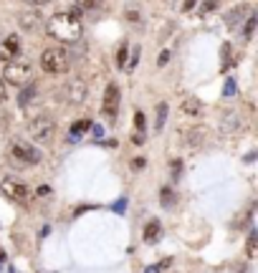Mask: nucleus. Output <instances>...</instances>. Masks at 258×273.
Segmentation results:
<instances>
[{"label":"nucleus","instance_id":"f257e3e1","mask_svg":"<svg viewBox=\"0 0 258 273\" xmlns=\"http://www.w3.org/2000/svg\"><path fill=\"white\" fill-rule=\"evenodd\" d=\"M81 21L76 13H56L48 21V36L59 43H76L81 38Z\"/></svg>","mask_w":258,"mask_h":273},{"label":"nucleus","instance_id":"f03ea898","mask_svg":"<svg viewBox=\"0 0 258 273\" xmlns=\"http://www.w3.org/2000/svg\"><path fill=\"white\" fill-rule=\"evenodd\" d=\"M41 66H43L46 74H66V71L71 69V56H69L66 48L54 46V48L43 51V56H41Z\"/></svg>","mask_w":258,"mask_h":273},{"label":"nucleus","instance_id":"7ed1b4c3","mask_svg":"<svg viewBox=\"0 0 258 273\" xmlns=\"http://www.w3.org/2000/svg\"><path fill=\"white\" fill-rule=\"evenodd\" d=\"M54 132H56V122L48 114H38L28 122V134L33 137L36 144H48L54 139Z\"/></svg>","mask_w":258,"mask_h":273},{"label":"nucleus","instance_id":"20e7f679","mask_svg":"<svg viewBox=\"0 0 258 273\" xmlns=\"http://www.w3.org/2000/svg\"><path fill=\"white\" fill-rule=\"evenodd\" d=\"M3 76L13 86H26L33 79V66L26 64V61H11V64H6V74Z\"/></svg>","mask_w":258,"mask_h":273},{"label":"nucleus","instance_id":"39448f33","mask_svg":"<svg viewBox=\"0 0 258 273\" xmlns=\"http://www.w3.org/2000/svg\"><path fill=\"white\" fill-rule=\"evenodd\" d=\"M0 190H3L6 197H11V200H16V202H21V205H28V202L33 200L31 187H28L26 182L16 180V177H6L3 185H0Z\"/></svg>","mask_w":258,"mask_h":273},{"label":"nucleus","instance_id":"423d86ee","mask_svg":"<svg viewBox=\"0 0 258 273\" xmlns=\"http://www.w3.org/2000/svg\"><path fill=\"white\" fill-rule=\"evenodd\" d=\"M11 157L16 162H21V165H38L41 162V152L33 144L23 142V139H13L11 142Z\"/></svg>","mask_w":258,"mask_h":273},{"label":"nucleus","instance_id":"0eeeda50","mask_svg":"<svg viewBox=\"0 0 258 273\" xmlns=\"http://www.w3.org/2000/svg\"><path fill=\"white\" fill-rule=\"evenodd\" d=\"M101 112H104L107 117H117V112H119V89H117V84H109V86L104 89Z\"/></svg>","mask_w":258,"mask_h":273},{"label":"nucleus","instance_id":"6e6552de","mask_svg":"<svg viewBox=\"0 0 258 273\" xmlns=\"http://www.w3.org/2000/svg\"><path fill=\"white\" fill-rule=\"evenodd\" d=\"M86 94H89V89H86V81H84V79H74V81L66 86V99H69V104H74V106L84 104Z\"/></svg>","mask_w":258,"mask_h":273},{"label":"nucleus","instance_id":"1a4fd4ad","mask_svg":"<svg viewBox=\"0 0 258 273\" xmlns=\"http://www.w3.org/2000/svg\"><path fill=\"white\" fill-rule=\"evenodd\" d=\"M18 53H21V38L18 36H8L3 41V46H0V61L11 64V61L18 59Z\"/></svg>","mask_w":258,"mask_h":273},{"label":"nucleus","instance_id":"9d476101","mask_svg":"<svg viewBox=\"0 0 258 273\" xmlns=\"http://www.w3.org/2000/svg\"><path fill=\"white\" fill-rule=\"evenodd\" d=\"M18 23H21V28L23 31H36V28H41V16L36 13V11H23L21 16H18Z\"/></svg>","mask_w":258,"mask_h":273},{"label":"nucleus","instance_id":"9b49d317","mask_svg":"<svg viewBox=\"0 0 258 273\" xmlns=\"http://www.w3.org/2000/svg\"><path fill=\"white\" fill-rule=\"evenodd\" d=\"M185 142H187V147H202L205 144V127H192L185 134Z\"/></svg>","mask_w":258,"mask_h":273},{"label":"nucleus","instance_id":"f8f14e48","mask_svg":"<svg viewBox=\"0 0 258 273\" xmlns=\"http://www.w3.org/2000/svg\"><path fill=\"white\" fill-rule=\"evenodd\" d=\"M160 220H149L147 225H144V243H157V238H160Z\"/></svg>","mask_w":258,"mask_h":273},{"label":"nucleus","instance_id":"ddd939ff","mask_svg":"<svg viewBox=\"0 0 258 273\" xmlns=\"http://www.w3.org/2000/svg\"><path fill=\"white\" fill-rule=\"evenodd\" d=\"M160 202H162V207L172 210V207L177 205V195H175V190H172V187H162V190H160Z\"/></svg>","mask_w":258,"mask_h":273},{"label":"nucleus","instance_id":"4468645a","mask_svg":"<svg viewBox=\"0 0 258 273\" xmlns=\"http://www.w3.org/2000/svg\"><path fill=\"white\" fill-rule=\"evenodd\" d=\"M36 96H38V89H36V86H31V84H26V89H23V91H21V96H18V104H21V106H28Z\"/></svg>","mask_w":258,"mask_h":273},{"label":"nucleus","instance_id":"2eb2a0df","mask_svg":"<svg viewBox=\"0 0 258 273\" xmlns=\"http://www.w3.org/2000/svg\"><path fill=\"white\" fill-rule=\"evenodd\" d=\"M182 112L190 114V117H200V114H202V104H200L197 99H185V101H182Z\"/></svg>","mask_w":258,"mask_h":273},{"label":"nucleus","instance_id":"dca6fc26","mask_svg":"<svg viewBox=\"0 0 258 273\" xmlns=\"http://www.w3.org/2000/svg\"><path fill=\"white\" fill-rule=\"evenodd\" d=\"M220 127H223V132H225V134H228V132H235V129L240 127V117H238L235 112H230V114H225V119H223V124H220Z\"/></svg>","mask_w":258,"mask_h":273},{"label":"nucleus","instance_id":"f3484780","mask_svg":"<svg viewBox=\"0 0 258 273\" xmlns=\"http://www.w3.org/2000/svg\"><path fill=\"white\" fill-rule=\"evenodd\" d=\"M167 104L162 101V104H157V112H154V127H157V132L160 129H165V122H167Z\"/></svg>","mask_w":258,"mask_h":273},{"label":"nucleus","instance_id":"a211bd4d","mask_svg":"<svg viewBox=\"0 0 258 273\" xmlns=\"http://www.w3.org/2000/svg\"><path fill=\"white\" fill-rule=\"evenodd\" d=\"M89 129H91V122L89 119H79V122L71 124V134H76V137L84 134V132H89Z\"/></svg>","mask_w":258,"mask_h":273},{"label":"nucleus","instance_id":"6ab92c4d","mask_svg":"<svg viewBox=\"0 0 258 273\" xmlns=\"http://www.w3.org/2000/svg\"><path fill=\"white\" fill-rule=\"evenodd\" d=\"M253 28H255V16H250V18H248V23H245V28H243L245 38H250V36H253Z\"/></svg>","mask_w":258,"mask_h":273},{"label":"nucleus","instance_id":"aec40b11","mask_svg":"<svg viewBox=\"0 0 258 273\" xmlns=\"http://www.w3.org/2000/svg\"><path fill=\"white\" fill-rule=\"evenodd\" d=\"M134 127H137V132H144V114L142 112H134Z\"/></svg>","mask_w":258,"mask_h":273},{"label":"nucleus","instance_id":"412c9836","mask_svg":"<svg viewBox=\"0 0 258 273\" xmlns=\"http://www.w3.org/2000/svg\"><path fill=\"white\" fill-rule=\"evenodd\" d=\"M137 61H139V46H137V48H134V51H132V61H129V64H127V66H124V69H127V71H132V69H134V66H137Z\"/></svg>","mask_w":258,"mask_h":273},{"label":"nucleus","instance_id":"4be33fe9","mask_svg":"<svg viewBox=\"0 0 258 273\" xmlns=\"http://www.w3.org/2000/svg\"><path fill=\"white\" fill-rule=\"evenodd\" d=\"M117 64H119L122 69L127 66V46H122V48H119V56H117Z\"/></svg>","mask_w":258,"mask_h":273},{"label":"nucleus","instance_id":"5701e85b","mask_svg":"<svg viewBox=\"0 0 258 273\" xmlns=\"http://www.w3.org/2000/svg\"><path fill=\"white\" fill-rule=\"evenodd\" d=\"M215 8H218V0H205V3H202V13H210Z\"/></svg>","mask_w":258,"mask_h":273},{"label":"nucleus","instance_id":"b1692460","mask_svg":"<svg viewBox=\"0 0 258 273\" xmlns=\"http://www.w3.org/2000/svg\"><path fill=\"white\" fill-rule=\"evenodd\" d=\"M248 255H255V233H250L248 238Z\"/></svg>","mask_w":258,"mask_h":273},{"label":"nucleus","instance_id":"393cba45","mask_svg":"<svg viewBox=\"0 0 258 273\" xmlns=\"http://www.w3.org/2000/svg\"><path fill=\"white\" fill-rule=\"evenodd\" d=\"M167 61H170V48H165V51L160 53V61H157V66H165Z\"/></svg>","mask_w":258,"mask_h":273},{"label":"nucleus","instance_id":"a878e982","mask_svg":"<svg viewBox=\"0 0 258 273\" xmlns=\"http://www.w3.org/2000/svg\"><path fill=\"white\" fill-rule=\"evenodd\" d=\"M132 142L134 144H144V132H134L132 134Z\"/></svg>","mask_w":258,"mask_h":273},{"label":"nucleus","instance_id":"bb28decb","mask_svg":"<svg viewBox=\"0 0 258 273\" xmlns=\"http://www.w3.org/2000/svg\"><path fill=\"white\" fill-rule=\"evenodd\" d=\"M233 94H235V84L228 81V84H225V96H233Z\"/></svg>","mask_w":258,"mask_h":273},{"label":"nucleus","instance_id":"cd10ccee","mask_svg":"<svg viewBox=\"0 0 258 273\" xmlns=\"http://www.w3.org/2000/svg\"><path fill=\"white\" fill-rule=\"evenodd\" d=\"M132 167H134V170H142V167H144V159H142V157H139V159H134V162H132Z\"/></svg>","mask_w":258,"mask_h":273},{"label":"nucleus","instance_id":"c85d7f7f","mask_svg":"<svg viewBox=\"0 0 258 273\" xmlns=\"http://www.w3.org/2000/svg\"><path fill=\"white\" fill-rule=\"evenodd\" d=\"M3 99H6V81L0 79V101H3Z\"/></svg>","mask_w":258,"mask_h":273},{"label":"nucleus","instance_id":"c756f323","mask_svg":"<svg viewBox=\"0 0 258 273\" xmlns=\"http://www.w3.org/2000/svg\"><path fill=\"white\" fill-rule=\"evenodd\" d=\"M180 167H182V165H180V162H172V175H175V177H177V175H180Z\"/></svg>","mask_w":258,"mask_h":273},{"label":"nucleus","instance_id":"7c9ffc66","mask_svg":"<svg viewBox=\"0 0 258 273\" xmlns=\"http://www.w3.org/2000/svg\"><path fill=\"white\" fill-rule=\"evenodd\" d=\"M182 8H185V11H192V8H195V0H187V3H185Z\"/></svg>","mask_w":258,"mask_h":273},{"label":"nucleus","instance_id":"2f4dec72","mask_svg":"<svg viewBox=\"0 0 258 273\" xmlns=\"http://www.w3.org/2000/svg\"><path fill=\"white\" fill-rule=\"evenodd\" d=\"M31 3H36V6H38V3H51V0H31Z\"/></svg>","mask_w":258,"mask_h":273}]
</instances>
